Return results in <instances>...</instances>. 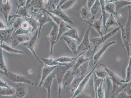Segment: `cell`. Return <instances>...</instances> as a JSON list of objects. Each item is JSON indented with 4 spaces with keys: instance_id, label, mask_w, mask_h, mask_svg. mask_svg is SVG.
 I'll use <instances>...</instances> for the list:
<instances>
[{
    "instance_id": "cell-1",
    "label": "cell",
    "mask_w": 131,
    "mask_h": 98,
    "mask_svg": "<svg viewBox=\"0 0 131 98\" xmlns=\"http://www.w3.org/2000/svg\"><path fill=\"white\" fill-rule=\"evenodd\" d=\"M129 9L128 18L127 22L123 25L119 23V26L121 29V38L123 45L127 50L128 59L130 58L131 47V11Z\"/></svg>"
},
{
    "instance_id": "cell-2",
    "label": "cell",
    "mask_w": 131,
    "mask_h": 98,
    "mask_svg": "<svg viewBox=\"0 0 131 98\" xmlns=\"http://www.w3.org/2000/svg\"><path fill=\"white\" fill-rule=\"evenodd\" d=\"M100 66L102 67L107 73L108 76H109L112 84L111 93L113 94L116 92V95L121 91V88L124 83L123 82L124 80L120 77L116 73L110 69L105 64H101Z\"/></svg>"
},
{
    "instance_id": "cell-3",
    "label": "cell",
    "mask_w": 131,
    "mask_h": 98,
    "mask_svg": "<svg viewBox=\"0 0 131 98\" xmlns=\"http://www.w3.org/2000/svg\"><path fill=\"white\" fill-rule=\"evenodd\" d=\"M76 60L71 63H68L65 65H58L54 70L58 83L59 97H60L61 95V91L62 88V82L63 79L67 72L71 68L74 66Z\"/></svg>"
},
{
    "instance_id": "cell-4",
    "label": "cell",
    "mask_w": 131,
    "mask_h": 98,
    "mask_svg": "<svg viewBox=\"0 0 131 98\" xmlns=\"http://www.w3.org/2000/svg\"><path fill=\"white\" fill-rule=\"evenodd\" d=\"M120 29V27H117V28H115L111 32H109V33L103 35L102 37L100 36L98 37L90 39V41L92 43L94 46L93 50L92 52L91 56L90 57L91 59H92L94 55L95 52H96L97 49L102 44L104 43L109 38L111 37L114 35L116 34Z\"/></svg>"
},
{
    "instance_id": "cell-5",
    "label": "cell",
    "mask_w": 131,
    "mask_h": 98,
    "mask_svg": "<svg viewBox=\"0 0 131 98\" xmlns=\"http://www.w3.org/2000/svg\"><path fill=\"white\" fill-rule=\"evenodd\" d=\"M6 76L13 83H24L34 86V82L27 76H22L9 71Z\"/></svg>"
},
{
    "instance_id": "cell-6",
    "label": "cell",
    "mask_w": 131,
    "mask_h": 98,
    "mask_svg": "<svg viewBox=\"0 0 131 98\" xmlns=\"http://www.w3.org/2000/svg\"><path fill=\"white\" fill-rule=\"evenodd\" d=\"M39 30H37L35 34L33 35L31 38L30 40L28 41L22 43L23 45H25L27 48L30 50L31 52L34 55V56L36 58L37 60L39 61V62L42 64H44L42 61L40 60L35 51V46H36L38 43V35Z\"/></svg>"
},
{
    "instance_id": "cell-7",
    "label": "cell",
    "mask_w": 131,
    "mask_h": 98,
    "mask_svg": "<svg viewBox=\"0 0 131 98\" xmlns=\"http://www.w3.org/2000/svg\"><path fill=\"white\" fill-rule=\"evenodd\" d=\"M97 65V64H96V65H95L92 68L89 72H88V73L87 74L86 76H85L84 79L83 80V81L80 84L78 88H77V90H76L73 95H72L71 98L75 97L77 96L79 94H80V93L84 90V88L86 86L88 82H89V79H90V77H91Z\"/></svg>"
},
{
    "instance_id": "cell-8",
    "label": "cell",
    "mask_w": 131,
    "mask_h": 98,
    "mask_svg": "<svg viewBox=\"0 0 131 98\" xmlns=\"http://www.w3.org/2000/svg\"><path fill=\"white\" fill-rule=\"evenodd\" d=\"M58 31H59V26L54 23L52 30L47 36V39L49 41L51 45L50 53V54H52L53 48L57 42Z\"/></svg>"
},
{
    "instance_id": "cell-9",
    "label": "cell",
    "mask_w": 131,
    "mask_h": 98,
    "mask_svg": "<svg viewBox=\"0 0 131 98\" xmlns=\"http://www.w3.org/2000/svg\"><path fill=\"white\" fill-rule=\"evenodd\" d=\"M38 12L36 19V20L38 23L39 25L38 42L42 27L47 23L52 21V20L50 18V17L48 15H47V14L45 12Z\"/></svg>"
},
{
    "instance_id": "cell-10",
    "label": "cell",
    "mask_w": 131,
    "mask_h": 98,
    "mask_svg": "<svg viewBox=\"0 0 131 98\" xmlns=\"http://www.w3.org/2000/svg\"><path fill=\"white\" fill-rule=\"evenodd\" d=\"M91 26L89 25V27L86 32L83 40L81 43L78 46L77 52L81 51H88L90 48V39L89 38V33H90V28Z\"/></svg>"
},
{
    "instance_id": "cell-11",
    "label": "cell",
    "mask_w": 131,
    "mask_h": 98,
    "mask_svg": "<svg viewBox=\"0 0 131 98\" xmlns=\"http://www.w3.org/2000/svg\"><path fill=\"white\" fill-rule=\"evenodd\" d=\"M15 88L17 97L24 98L28 97L27 94V84L24 83H16Z\"/></svg>"
},
{
    "instance_id": "cell-12",
    "label": "cell",
    "mask_w": 131,
    "mask_h": 98,
    "mask_svg": "<svg viewBox=\"0 0 131 98\" xmlns=\"http://www.w3.org/2000/svg\"><path fill=\"white\" fill-rule=\"evenodd\" d=\"M2 1L1 4V14L4 17L8 25L9 15L12 9L11 3L9 1Z\"/></svg>"
},
{
    "instance_id": "cell-13",
    "label": "cell",
    "mask_w": 131,
    "mask_h": 98,
    "mask_svg": "<svg viewBox=\"0 0 131 98\" xmlns=\"http://www.w3.org/2000/svg\"><path fill=\"white\" fill-rule=\"evenodd\" d=\"M83 22H85L89 24V25L92 27L102 37L103 36V33L102 32V28H103V20H102V15L100 18L98 19H96L92 21H83Z\"/></svg>"
},
{
    "instance_id": "cell-14",
    "label": "cell",
    "mask_w": 131,
    "mask_h": 98,
    "mask_svg": "<svg viewBox=\"0 0 131 98\" xmlns=\"http://www.w3.org/2000/svg\"><path fill=\"white\" fill-rule=\"evenodd\" d=\"M91 59V58H85L84 52H82L79 55L76 60L75 63L72 71V74L74 75H77L79 72L78 69L80 67L87 61Z\"/></svg>"
},
{
    "instance_id": "cell-15",
    "label": "cell",
    "mask_w": 131,
    "mask_h": 98,
    "mask_svg": "<svg viewBox=\"0 0 131 98\" xmlns=\"http://www.w3.org/2000/svg\"><path fill=\"white\" fill-rule=\"evenodd\" d=\"M30 38L29 35L26 34L18 35L12 36L11 40L12 47L14 48L20 43L22 44L30 40Z\"/></svg>"
},
{
    "instance_id": "cell-16",
    "label": "cell",
    "mask_w": 131,
    "mask_h": 98,
    "mask_svg": "<svg viewBox=\"0 0 131 98\" xmlns=\"http://www.w3.org/2000/svg\"><path fill=\"white\" fill-rule=\"evenodd\" d=\"M58 66H50L47 65L44 66L42 69V72H41V78L40 79V83H39V87L40 88L42 86L43 83L45 80L51 74V73L53 72L54 69Z\"/></svg>"
},
{
    "instance_id": "cell-17",
    "label": "cell",
    "mask_w": 131,
    "mask_h": 98,
    "mask_svg": "<svg viewBox=\"0 0 131 98\" xmlns=\"http://www.w3.org/2000/svg\"><path fill=\"white\" fill-rule=\"evenodd\" d=\"M115 43H116V41H115L110 42L106 44V45H103V47H102L100 50H99V51L95 53L94 55L93 58V59L94 60V65H96V63L100 59L103 54L106 51L108 48L113 44H115Z\"/></svg>"
},
{
    "instance_id": "cell-18",
    "label": "cell",
    "mask_w": 131,
    "mask_h": 98,
    "mask_svg": "<svg viewBox=\"0 0 131 98\" xmlns=\"http://www.w3.org/2000/svg\"><path fill=\"white\" fill-rule=\"evenodd\" d=\"M48 11L54 14L64 22H67L71 25L73 24V22L71 21L69 16L59 7H57V9L54 10Z\"/></svg>"
},
{
    "instance_id": "cell-19",
    "label": "cell",
    "mask_w": 131,
    "mask_h": 98,
    "mask_svg": "<svg viewBox=\"0 0 131 98\" xmlns=\"http://www.w3.org/2000/svg\"><path fill=\"white\" fill-rule=\"evenodd\" d=\"M14 29L13 27L10 29L8 28L1 30V43L4 42L7 43H11L12 36Z\"/></svg>"
},
{
    "instance_id": "cell-20",
    "label": "cell",
    "mask_w": 131,
    "mask_h": 98,
    "mask_svg": "<svg viewBox=\"0 0 131 98\" xmlns=\"http://www.w3.org/2000/svg\"><path fill=\"white\" fill-rule=\"evenodd\" d=\"M61 37L66 43L68 46L73 54L76 55L77 54V40L69 37L62 35Z\"/></svg>"
},
{
    "instance_id": "cell-21",
    "label": "cell",
    "mask_w": 131,
    "mask_h": 98,
    "mask_svg": "<svg viewBox=\"0 0 131 98\" xmlns=\"http://www.w3.org/2000/svg\"><path fill=\"white\" fill-rule=\"evenodd\" d=\"M56 77L55 73L54 71L51 73L50 75L46 79L42 84L45 88L47 89L48 98H51V89L53 79Z\"/></svg>"
},
{
    "instance_id": "cell-22",
    "label": "cell",
    "mask_w": 131,
    "mask_h": 98,
    "mask_svg": "<svg viewBox=\"0 0 131 98\" xmlns=\"http://www.w3.org/2000/svg\"><path fill=\"white\" fill-rule=\"evenodd\" d=\"M87 73L83 76H79L77 75L74 79L73 81H72V82H71V85H70L69 88L70 93H71V95H72V96L73 95L77 88H78L80 84L84 79Z\"/></svg>"
},
{
    "instance_id": "cell-23",
    "label": "cell",
    "mask_w": 131,
    "mask_h": 98,
    "mask_svg": "<svg viewBox=\"0 0 131 98\" xmlns=\"http://www.w3.org/2000/svg\"><path fill=\"white\" fill-rule=\"evenodd\" d=\"M91 12L92 18L91 19V21H94L96 19V17L99 16V14L101 12H102V9H101V5L100 1L96 0L94 4L91 8Z\"/></svg>"
},
{
    "instance_id": "cell-24",
    "label": "cell",
    "mask_w": 131,
    "mask_h": 98,
    "mask_svg": "<svg viewBox=\"0 0 131 98\" xmlns=\"http://www.w3.org/2000/svg\"><path fill=\"white\" fill-rule=\"evenodd\" d=\"M119 22L114 15H110L106 21L104 27L105 34L107 33V30L111 27H115L119 25Z\"/></svg>"
},
{
    "instance_id": "cell-25",
    "label": "cell",
    "mask_w": 131,
    "mask_h": 98,
    "mask_svg": "<svg viewBox=\"0 0 131 98\" xmlns=\"http://www.w3.org/2000/svg\"><path fill=\"white\" fill-rule=\"evenodd\" d=\"M105 9L106 12L110 15L116 16L117 15V12L116 11V6L114 2V0H111L106 2Z\"/></svg>"
},
{
    "instance_id": "cell-26",
    "label": "cell",
    "mask_w": 131,
    "mask_h": 98,
    "mask_svg": "<svg viewBox=\"0 0 131 98\" xmlns=\"http://www.w3.org/2000/svg\"><path fill=\"white\" fill-rule=\"evenodd\" d=\"M77 75L73 74H72V71L70 70H69L67 72L63 79L62 82V88L65 89L68 86L71 85L74 79Z\"/></svg>"
},
{
    "instance_id": "cell-27",
    "label": "cell",
    "mask_w": 131,
    "mask_h": 98,
    "mask_svg": "<svg viewBox=\"0 0 131 98\" xmlns=\"http://www.w3.org/2000/svg\"><path fill=\"white\" fill-rule=\"evenodd\" d=\"M80 15L82 21L86 20L88 21L89 19H91L92 15L90 12L86 4L83 7H82L80 11Z\"/></svg>"
},
{
    "instance_id": "cell-28",
    "label": "cell",
    "mask_w": 131,
    "mask_h": 98,
    "mask_svg": "<svg viewBox=\"0 0 131 98\" xmlns=\"http://www.w3.org/2000/svg\"><path fill=\"white\" fill-rule=\"evenodd\" d=\"M0 90L1 96H14L16 94V92L14 87H1Z\"/></svg>"
},
{
    "instance_id": "cell-29",
    "label": "cell",
    "mask_w": 131,
    "mask_h": 98,
    "mask_svg": "<svg viewBox=\"0 0 131 98\" xmlns=\"http://www.w3.org/2000/svg\"><path fill=\"white\" fill-rule=\"evenodd\" d=\"M71 26L65 24L64 21L62 20L59 26V31L57 41H58L61 37L63 35L64 33H66L67 31L71 28Z\"/></svg>"
},
{
    "instance_id": "cell-30",
    "label": "cell",
    "mask_w": 131,
    "mask_h": 98,
    "mask_svg": "<svg viewBox=\"0 0 131 98\" xmlns=\"http://www.w3.org/2000/svg\"><path fill=\"white\" fill-rule=\"evenodd\" d=\"M63 35L69 37L75 40L78 41H80V38L78 36L77 29L74 27H71V29L64 33Z\"/></svg>"
},
{
    "instance_id": "cell-31",
    "label": "cell",
    "mask_w": 131,
    "mask_h": 98,
    "mask_svg": "<svg viewBox=\"0 0 131 98\" xmlns=\"http://www.w3.org/2000/svg\"><path fill=\"white\" fill-rule=\"evenodd\" d=\"M2 49L1 48V52H0V56H1V63H0V69H1V73L3 74L6 76L9 70L7 69L6 65L5 62L4 56L2 52Z\"/></svg>"
},
{
    "instance_id": "cell-32",
    "label": "cell",
    "mask_w": 131,
    "mask_h": 98,
    "mask_svg": "<svg viewBox=\"0 0 131 98\" xmlns=\"http://www.w3.org/2000/svg\"><path fill=\"white\" fill-rule=\"evenodd\" d=\"M42 62L45 65L50 66H55L65 65L68 63L62 64L59 63L56 61L55 59L52 58H42Z\"/></svg>"
},
{
    "instance_id": "cell-33",
    "label": "cell",
    "mask_w": 131,
    "mask_h": 98,
    "mask_svg": "<svg viewBox=\"0 0 131 98\" xmlns=\"http://www.w3.org/2000/svg\"><path fill=\"white\" fill-rule=\"evenodd\" d=\"M1 48L7 52L11 53L18 54H23L24 53V51L14 48V47H11L6 44L1 43Z\"/></svg>"
},
{
    "instance_id": "cell-34",
    "label": "cell",
    "mask_w": 131,
    "mask_h": 98,
    "mask_svg": "<svg viewBox=\"0 0 131 98\" xmlns=\"http://www.w3.org/2000/svg\"><path fill=\"white\" fill-rule=\"evenodd\" d=\"M114 2L116 6V11L117 12L119 9H122L126 6L131 5V1L127 0H114Z\"/></svg>"
},
{
    "instance_id": "cell-35",
    "label": "cell",
    "mask_w": 131,
    "mask_h": 98,
    "mask_svg": "<svg viewBox=\"0 0 131 98\" xmlns=\"http://www.w3.org/2000/svg\"><path fill=\"white\" fill-rule=\"evenodd\" d=\"M77 57H78V56L75 57L62 56L55 59V60L59 63L65 64V63H71V62H73V61L76 60Z\"/></svg>"
},
{
    "instance_id": "cell-36",
    "label": "cell",
    "mask_w": 131,
    "mask_h": 98,
    "mask_svg": "<svg viewBox=\"0 0 131 98\" xmlns=\"http://www.w3.org/2000/svg\"><path fill=\"white\" fill-rule=\"evenodd\" d=\"M40 9V10L42 11H43L45 13H46L54 21V23L56 24L58 26H59L62 20L60 18H59L58 17L55 15L54 14H53V13L50 12L48 11L46 9H44V8H41Z\"/></svg>"
},
{
    "instance_id": "cell-37",
    "label": "cell",
    "mask_w": 131,
    "mask_h": 98,
    "mask_svg": "<svg viewBox=\"0 0 131 98\" xmlns=\"http://www.w3.org/2000/svg\"><path fill=\"white\" fill-rule=\"evenodd\" d=\"M103 80L100 84L97 89V92L95 94H97L98 98H105V90L104 86V81Z\"/></svg>"
},
{
    "instance_id": "cell-38",
    "label": "cell",
    "mask_w": 131,
    "mask_h": 98,
    "mask_svg": "<svg viewBox=\"0 0 131 98\" xmlns=\"http://www.w3.org/2000/svg\"><path fill=\"white\" fill-rule=\"evenodd\" d=\"M76 2L75 0L66 1L59 7L63 10L70 9L73 6Z\"/></svg>"
},
{
    "instance_id": "cell-39",
    "label": "cell",
    "mask_w": 131,
    "mask_h": 98,
    "mask_svg": "<svg viewBox=\"0 0 131 98\" xmlns=\"http://www.w3.org/2000/svg\"><path fill=\"white\" fill-rule=\"evenodd\" d=\"M129 63L126 69V79L124 80V83H126L131 81V50L130 58L129 60Z\"/></svg>"
},
{
    "instance_id": "cell-40",
    "label": "cell",
    "mask_w": 131,
    "mask_h": 98,
    "mask_svg": "<svg viewBox=\"0 0 131 98\" xmlns=\"http://www.w3.org/2000/svg\"><path fill=\"white\" fill-rule=\"evenodd\" d=\"M106 1L103 0H100L101 5V9H102V20H103V28L105 25L106 21V12L105 9V5L106 4Z\"/></svg>"
},
{
    "instance_id": "cell-41",
    "label": "cell",
    "mask_w": 131,
    "mask_h": 98,
    "mask_svg": "<svg viewBox=\"0 0 131 98\" xmlns=\"http://www.w3.org/2000/svg\"><path fill=\"white\" fill-rule=\"evenodd\" d=\"M90 60L87 61L80 67L78 70L80 73V76H84L86 74L89 66V61Z\"/></svg>"
},
{
    "instance_id": "cell-42",
    "label": "cell",
    "mask_w": 131,
    "mask_h": 98,
    "mask_svg": "<svg viewBox=\"0 0 131 98\" xmlns=\"http://www.w3.org/2000/svg\"><path fill=\"white\" fill-rule=\"evenodd\" d=\"M24 19H25L20 17L17 18L16 21L14 22L13 25V27L14 28V30L13 34H14L16 31L20 28L21 24Z\"/></svg>"
},
{
    "instance_id": "cell-43",
    "label": "cell",
    "mask_w": 131,
    "mask_h": 98,
    "mask_svg": "<svg viewBox=\"0 0 131 98\" xmlns=\"http://www.w3.org/2000/svg\"><path fill=\"white\" fill-rule=\"evenodd\" d=\"M94 86L95 93L97 92V89L100 84L104 80L99 78L96 76L94 73Z\"/></svg>"
},
{
    "instance_id": "cell-44",
    "label": "cell",
    "mask_w": 131,
    "mask_h": 98,
    "mask_svg": "<svg viewBox=\"0 0 131 98\" xmlns=\"http://www.w3.org/2000/svg\"><path fill=\"white\" fill-rule=\"evenodd\" d=\"M121 91H125L128 95L131 96V81L124 83L121 88Z\"/></svg>"
},
{
    "instance_id": "cell-45",
    "label": "cell",
    "mask_w": 131,
    "mask_h": 98,
    "mask_svg": "<svg viewBox=\"0 0 131 98\" xmlns=\"http://www.w3.org/2000/svg\"><path fill=\"white\" fill-rule=\"evenodd\" d=\"M95 74L99 78L104 80L106 77L108 76V74L107 72L105 71H96L94 72Z\"/></svg>"
},
{
    "instance_id": "cell-46",
    "label": "cell",
    "mask_w": 131,
    "mask_h": 98,
    "mask_svg": "<svg viewBox=\"0 0 131 98\" xmlns=\"http://www.w3.org/2000/svg\"><path fill=\"white\" fill-rule=\"evenodd\" d=\"M115 98H131V96L128 95L125 91H121L115 95Z\"/></svg>"
},
{
    "instance_id": "cell-47",
    "label": "cell",
    "mask_w": 131,
    "mask_h": 98,
    "mask_svg": "<svg viewBox=\"0 0 131 98\" xmlns=\"http://www.w3.org/2000/svg\"><path fill=\"white\" fill-rule=\"evenodd\" d=\"M95 2H96V1H94V0H88L87 1L86 4L89 10H91V8L94 4Z\"/></svg>"
},
{
    "instance_id": "cell-48",
    "label": "cell",
    "mask_w": 131,
    "mask_h": 98,
    "mask_svg": "<svg viewBox=\"0 0 131 98\" xmlns=\"http://www.w3.org/2000/svg\"><path fill=\"white\" fill-rule=\"evenodd\" d=\"M74 98H93V97L89 94H79Z\"/></svg>"
},
{
    "instance_id": "cell-49",
    "label": "cell",
    "mask_w": 131,
    "mask_h": 98,
    "mask_svg": "<svg viewBox=\"0 0 131 98\" xmlns=\"http://www.w3.org/2000/svg\"><path fill=\"white\" fill-rule=\"evenodd\" d=\"M0 23H1V30H4L7 28L8 27H7V26L4 24V23L2 20H1L0 21Z\"/></svg>"
},
{
    "instance_id": "cell-50",
    "label": "cell",
    "mask_w": 131,
    "mask_h": 98,
    "mask_svg": "<svg viewBox=\"0 0 131 98\" xmlns=\"http://www.w3.org/2000/svg\"><path fill=\"white\" fill-rule=\"evenodd\" d=\"M95 98H98L97 96V94H95Z\"/></svg>"
},
{
    "instance_id": "cell-51",
    "label": "cell",
    "mask_w": 131,
    "mask_h": 98,
    "mask_svg": "<svg viewBox=\"0 0 131 98\" xmlns=\"http://www.w3.org/2000/svg\"><path fill=\"white\" fill-rule=\"evenodd\" d=\"M36 98H38V97H36Z\"/></svg>"
}]
</instances>
